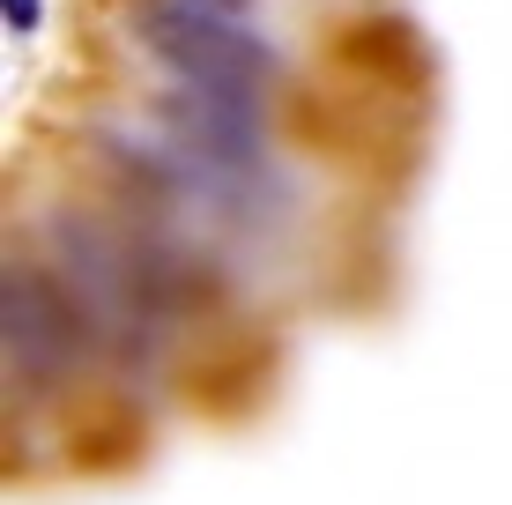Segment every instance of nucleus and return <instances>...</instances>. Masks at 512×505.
Returning <instances> with one entry per match:
<instances>
[{
    "label": "nucleus",
    "mask_w": 512,
    "mask_h": 505,
    "mask_svg": "<svg viewBox=\"0 0 512 505\" xmlns=\"http://www.w3.org/2000/svg\"><path fill=\"white\" fill-rule=\"evenodd\" d=\"M134 38L156 67L186 82V90H216V97H260L275 52L231 15L186 8V0H141L134 8Z\"/></svg>",
    "instance_id": "f257e3e1"
},
{
    "label": "nucleus",
    "mask_w": 512,
    "mask_h": 505,
    "mask_svg": "<svg viewBox=\"0 0 512 505\" xmlns=\"http://www.w3.org/2000/svg\"><path fill=\"white\" fill-rule=\"evenodd\" d=\"M0 327H8V364L23 379H60L75 372L90 350V305L67 283H52L45 268H15L8 260V290H0Z\"/></svg>",
    "instance_id": "f03ea898"
},
{
    "label": "nucleus",
    "mask_w": 512,
    "mask_h": 505,
    "mask_svg": "<svg viewBox=\"0 0 512 505\" xmlns=\"http://www.w3.org/2000/svg\"><path fill=\"white\" fill-rule=\"evenodd\" d=\"M171 142L201 164L245 171L260 156V104L253 97H216V90H186L171 104Z\"/></svg>",
    "instance_id": "7ed1b4c3"
},
{
    "label": "nucleus",
    "mask_w": 512,
    "mask_h": 505,
    "mask_svg": "<svg viewBox=\"0 0 512 505\" xmlns=\"http://www.w3.org/2000/svg\"><path fill=\"white\" fill-rule=\"evenodd\" d=\"M0 15H8V30H38V0H0Z\"/></svg>",
    "instance_id": "20e7f679"
},
{
    "label": "nucleus",
    "mask_w": 512,
    "mask_h": 505,
    "mask_svg": "<svg viewBox=\"0 0 512 505\" xmlns=\"http://www.w3.org/2000/svg\"><path fill=\"white\" fill-rule=\"evenodd\" d=\"M186 8H208V15H231V23H238V15H245V0H186Z\"/></svg>",
    "instance_id": "39448f33"
}]
</instances>
